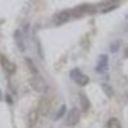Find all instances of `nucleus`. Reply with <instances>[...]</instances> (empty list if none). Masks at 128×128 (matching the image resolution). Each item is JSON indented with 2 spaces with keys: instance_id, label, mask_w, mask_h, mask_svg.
<instances>
[{
  "instance_id": "obj_14",
  "label": "nucleus",
  "mask_w": 128,
  "mask_h": 128,
  "mask_svg": "<svg viewBox=\"0 0 128 128\" xmlns=\"http://www.w3.org/2000/svg\"><path fill=\"white\" fill-rule=\"evenodd\" d=\"M0 100H2V91H0Z\"/></svg>"
},
{
  "instance_id": "obj_1",
  "label": "nucleus",
  "mask_w": 128,
  "mask_h": 128,
  "mask_svg": "<svg viewBox=\"0 0 128 128\" xmlns=\"http://www.w3.org/2000/svg\"><path fill=\"white\" fill-rule=\"evenodd\" d=\"M70 78L80 86H86L88 83V77L83 74L80 69H72L70 70Z\"/></svg>"
},
{
  "instance_id": "obj_6",
  "label": "nucleus",
  "mask_w": 128,
  "mask_h": 128,
  "mask_svg": "<svg viewBox=\"0 0 128 128\" xmlns=\"http://www.w3.org/2000/svg\"><path fill=\"white\" fill-rule=\"evenodd\" d=\"M70 17H72V10H64V12H62L56 16V23L60 24V23L67 22V20H69Z\"/></svg>"
},
{
  "instance_id": "obj_12",
  "label": "nucleus",
  "mask_w": 128,
  "mask_h": 128,
  "mask_svg": "<svg viewBox=\"0 0 128 128\" xmlns=\"http://www.w3.org/2000/svg\"><path fill=\"white\" fill-rule=\"evenodd\" d=\"M66 113V105H62L60 108H59V110H58V113H56V115H55V120H58V119H60V116H63V114Z\"/></svg>"
},
{
  "instance_id": "obj_11",
  "label": "nucleus",
  "mask_w": 128,
  "mask_h": 128,
  "mask_svg": "<svg viewBox=\"0 0 128 128\" xmlns=\"http://www.w3.org/2000/svg\"><path fill=\"white\" fill-rule=\"evenodd\" d=\"M101 88H102V91L106 94V96H108V98H112V96H113V88L109 86V84L102 83V84H101Z\"/></svg>"
},
{
  "instance_id": "obj_10",
  "label": "nucleus",
  "mask_w": 128,
  "mask_h": 128,
  "mask_svg": "<svg viewBox=\"0 0 128 128\" xmlns=\"http://www.w3.org/2000/svg\"><path fill=\"white\" fill-rule=\"evenodd\" d=\"M106 128H122V124H120V122H119L118 118H114V116H113V118H110L108 120Z\"/></svg>"
},
{
  "instance_id": "obj_5",
  "label": "nucleus",
  "mask_w": 128,
  "mask_h": 128,
  "mask_svg": "<svg viewBox=\"0 0 128 128\" xmlns=\"http://www.w3.org/2000/svg\"><path fill=\"white\" fill-rule=\"evenodd\" d=\"M116 6H118V0H106L101 4L100 10L102 13H106V12H110L112 9H115Z\"/></svg>"
},
{
  "instance_id": "obj_3",
  "label": "nucleus",
  "mask_w": 128,
  "mask_h": 128,
  "mask_svg": "<svg viewBox=\"0 0 128 128\" xmlns=\"http://www.w3.org/2000/svg\"><path fill=\"white\" fill-rule=\"evenodd\" d=\"M81 119V112L77 108H72L67 116V126H76Z\"/></svg>"
},
{
  "instance_id": "obj_9",
  "label": "nucleus",
  "mask_w": 128,
  "mask_h": 128,
  "mask_svg": "<svg viewBox=\"0 0 128 128\" xmlns=\"http://www.w3.org/2000/svg\"><path fill=\"white\" fill-rule=\"evenodd\" d=\"M80 102H81V108L83 112H87L90 109V100L87 99V96L84 94H80Z\"/></svg>"
},
{
  "instance_id": "obj_7",
  "label": "nucleus",
  "mask_w": 128,
  "mask_h": 128,
  "mask_svg": "<svg viewBox=\"0 0 128 128\" xmlns=\"http://www.w3.org/2000/svg\"><path fill=\"white\" fill-rule=\"evenodd\" d=\"M106 69H108V56H106V55H102V56H100V59H99V63H98V67H96V70L100 72V73H102V72H105Z\"/></svg>"
},
{
  "instance_id": "obj_4",
  "label": "nucleus",
  "mask_w": 128,
  "mask_h": 128,
  "mask_svg": "<svg viewBox=\"0 0 128 128\" xmlns=\"http://www.w3.org/2000/svg\"><path fill=\"white\" fill-rule=\"evenodd\" d=\"M0 64H2V67L3 69L8 73V74H13L16 72V66H14V63H12L8 58H5L4 55L0 54Z\"/></svg>"
},
{
  "instance_id": "obj_8",
  "label": "nucleus",
  "mask_w": 128,
  "mask_h": 128,
  "mask_svg": "<svg viewBox=\"0 0 128 128\" xmlns=\"http://www.w3.org/2000/svg\"><path fill=\"white\" fill-rule=\"evenodd\" d=\"M50 106H51V102L48 101L46 99H42L40 101V109H38V113L42 114V115H46L49 109H50Z\"/></svg>"
},
{
  "instance_id": "obj_13",
  "label": "nucleus",
  "mask_w": 128,
  "mask_h": 128,
  "mask_svg": "<svg viewBox=\"0 0 128 128\" xmlns=\"http://www.w3.org/2000/svg\"><path fill=\"white\" fill-rule=\"evenodd\" d=\"M124 54H126V56H127V58H128V46H127V48H126V51H124Z\"/></svg>"
},
{
  "instance_id": "obj_2",
  "label": "nucleus",
  "mask_w": 128,
  "mask_h": 128,
  "mask_svg": "<svg viewBox=\"0 0 128 128\" xmlns=\"http://www.w3.org/2000/svg\"><path fill=\"white\" fill-rule=\"evenodd\" d=\"M31 84H32V87H34L36 91H38V92H45V91L48 90L46 82L42 80V77L38 76V73L32 76V78H31Z\"/></svg>"
}]
</instances>
